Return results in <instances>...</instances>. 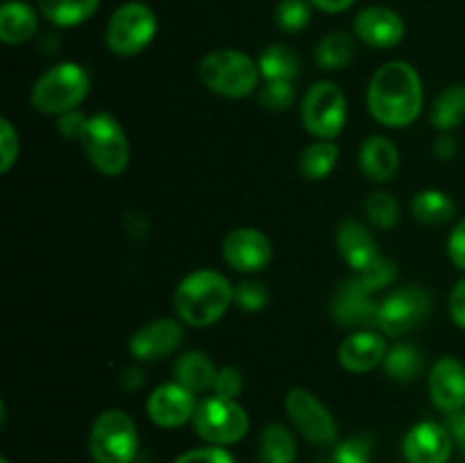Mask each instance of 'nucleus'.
I'll return each instance as SVG.
<instances>
[{
	"label": "nucleus",
	"instance_id": "f257e3e1",
	"mask_svg": "<svg viewBox=\"0 0 465 463\" xmlns=\"http://www.w3.org/2000/svg\"><path fill=\"white\" fill-rule=\"evenodd\" d=\"M366 100L377 123L386 127H409L420 116L425 103L420 75L402 59L386 62L371 77Z\"/></svg>",
	"mask_w": 465,
	"mask_h": 463
},
{
	"label": "nucleus",
	"instance_id": "f03ea898",
	"mask_svg": "<svg viewBox=\"0 0 465 463\" xmlns=\"http://www.w3.org/2000/svg\"><path fill=\"white\" fill-rule=\"evenodd\" d=\"M234 304V286L216 271L189 272L177 284L173 307L177 318L189 327H212Z\"/></svg>",
	"mask_w": 465,
	"mask_h": 463
},
{
	"label": "nucleus",
	"instance_id": "7ed1b4c3",
	"mask_svg": "<svg viewBox=\"0 0 465 463\" xmlns=\"http://www.w3.org/2000/svg\"><path fill=\"white\" fill-rule=\"evenodd\" d=\"M198 77L212 94L223 98H245L259 86V64L243 50L221 48L204 54L198 64Z\"/></svg>",
	"mask_w": 465,
	"mask_h": 463
},
{
	"label": "nucleus",
	"instance_id": "20e7f679",
	"mask_svg": "<svg viewBox=\"0 0 465 463\" xmlns=\"http://www.w3.org/2000/svg\"><path fill=\"white\" fill-rule=\"evenodd\" d=\"M91 91V75L75 62L54 64L32 84L30 103L45 116H62L86 100Z\"/></svg>",
	"mask_w": 465,
	"mask_h": 463
},
{
	"label": "nucleus",
	"instance_id": "39448f33",
	"mask_svg": "<svg viewBox=\"0 0 465 463\" xmlns=\"http://www.w3.org/2000/svg\"><path fill=\"white\" fill-rule=\"evenodd\" d=\"M82 148L86 159L94 163L98 172L107 177H118L125 172L130 163V141L121 123L107 112H98L89 116L84 136H82Z\"/></svg>",
	"mask_w": 465,
	"mask_h": 463
},
{
	"label": "nucleus",
	"instance_id": "423d86ee",
	"mask_svg": "<svg viewBox=\"0 0 465 463\" xmlns=\"http://www.w3.org/2000/svg\"><path fill=\"white\" fill-rule=\"evenodd\" d=\"M139 452V431L134 420L121 409H107L95 418L89 434L94 463H132Z\"/></svg>",
	"mask_w": 465,
	"mask_h": 463
},
{
	"label": "nucleus",
	"instance_id": "0eeeda50",
	"mask_svg": "<svg viewBox=\"0 0 465 463\" xmlns=\"http://www.w3.org/2000/svg\"><path fill=\"white\" fill-rule=\"evenodd\" d=\"M302 127L312 136L334 141L348 121V98L336 82L321 80L304 94L300 104Z\"/></svg>",
	"mask_w": 465,
	"mask_h": 463
},
{
	"label": "nucleus",
	"instance_id": "6e6552de",
	"mask_svg": "<svg viewBox=\"0 0 465 463\" xmlns=\"http://www.w3.org/2000/svg\"><path fill=\"white\" fill-rule=\"evenodd\" d=\"M157 34V16L145 3H123L112 14L104 30V44L118 57H134L153 44Z\"/></svg>",
	"mask_w": 465,
	"mask_h": 463
},
{
	"label": "nucleus",
	"instance_id": "1a4fd4ad",
	"mask_svg": "<svg viewBox=\"0 0 465 463\" xmlns=\"http://www.w3.org/2000/svg\"><path fill=\"white\" fill-rule=\"evenodd\" d=\"M193 427L200 438L209 445H221L227 448L232 443H239L250 429L248 411L241 407L236 399L212 398L200 399L193 413Z\"/></svg>",
	"mask_w": 465,
	"mask_h": 463
},
{
	"label": "nucleus",
	"instance_id": "9d476101",
	"mask_svg": "<svg viewBox=\"0 0 465 463\" xmlns=\"http://www.w3.org/2000/svg\"><path fill=\"white\" fill-rule=\"evenodd\" d=\"M286 416L295 429L316 448H336L339 425L330 409L307 389H291L284 398Z\"/></svg>",
	"mask_w": 465,
	"mask_h": 463
},
{
	"label": "nucleus",
	"instance_id": "9b49d317",
	"mask_svg": "<svg viewBox=\"0 0 465 463\" xmlns=\"http://www.w3.org/2000/svg\"><path fill=\"white\" fill-rule=\"evenodd\" d=\"M431 298L422 286H402L377 307V330L384 336H404L430 316Z\"/></svg>",
	"mask_w": 465,
	"mask_h": 463
},
{
	"label": "nucleus",
	"instance_id": "f8f14e48",
	"mask_svg": "<svg viewBox=\"0 0 465 463\" xmlns=\"http://www.w3.org/2000/svg\"><path fill=\"white\" fill-rule=\"evenodd\" d=\"M223 259L243 275H254L272 261V243L257 227H236L223 239Z\"/></svg>",
	"mask_w": 465,
	"mask_h": 463
},
{
	"label": "nucleus",
	"instance_id": "ddd939ff",
	"mask_svg": "<svg viewBox=\"0 0 465 463\" xmlns=\"http://www.w3.org/2000/svg\"><path fill=\"white\" fill-rule=\"evenodd\" d=\"M377 307L380 302H375V293L363 289L361 281L350 275L331 300V318L341 327L371 330V327H377Z\"/></svg>",
	"mask_w": 465,
	"mask_h": 463
},
{
	"label": "nucleus",
	"instance_id": "4468645a",
	"mask_svg": "<svg viewBox=\"0 0 465 463\" xmlns=\"http://www.w3.org/2000/svg\"><path fill=\"white\" fill-rule=\"evenodd\" d=\"M184 327L180 318H157L139 327L130 339V354L139 361H159L180 350Z\"/></svg>",
	"mask_w": 465,
	"mask_h": 463
},
{
	"label": "nucleus",
	"instance_id": "2eb2a0df",
	"mask_svg": "<svg viewBox=\"0 0 465 463\" xmlns=\"http://www.w3.org/2000/svg\"><path fill=\"white\" fill-rule=\"evenodd\" d=\"M195 407H198L195 395L182 384H177V381L157 386L150 393L148 402H145L148 418L157 427H163V429H175V427L193 420Z\"/></svg>",
	"mask_w": 465,
	"mask_h": 463
},
{
	"label": "nucleus",
	"instance_id": "dca6fc26",
	"mask_svg": "<svg viewBox=\"0 0 465 463\" xmlns=\"http://www.w3.org/2000/svg\"><path fill=\"white\" fill-rule=\"evenodd\" d=\"M454 438L440 422L422 420L407 431L402 454L409 463H448Z\"/></svg>",
	"mask_w": 465,
	"mask_h": 463
},
{
	"label": "nucleus",
	"instance_id": "f3484780",
	"mask_svg": "<svg viewBox=\"0 0 465 463\" xmlns=\"http://www.w3.org/2000/svg\"><path fill=\"white\" fill-rule=\"evenodd\" d=\"M354 34L371 48L389 50L402 44L404 21L395 9L386 5H371L354 18Z\"/></svg>",
	"mask_w": 465,
	"mask_h": 463
},
{
	"label": "nucleus",
	"instance_id": "a211bd4d",
	"mask_svg": "<svg viewBox=\"0 0 465 463\" xmlns=\"http://www.w3.org/2000/svg\"><path fill=\"white\" fill-rule=\"evenodd\" d=\"M430 398L445 416L465 411V366L459 359L443 357L430 372Z\"/></svg>",
	"mask_w": 465,
	"mask_h": 463
},
{
	"label": "nucleus",
	"instance_id": "6ab92c4d",
	"mask_svg": "<svg viewBox=\"0 0 465 463\" xmlns=\"http://www.w3.org/2000/svg\"><path fill=\"white\" fill-rule=\"evenodd\" d=\"M389 352L384 334L375 330H357L341 343L339 363L348 372H371L381 366Z\"/></svg>",
	"mask_w": 465,
	"mask_h": 463
},
{
	"label": "nucleus",
	"instance_id": "aec40b11",
	"mask_svg": "<svg viewBox=\"0 0 465 463\" xmlns=\"http://www.w3.org/2000/svg\"><path fill=\"white\" fill-rule=\"evenodd\" d=\"M336 248H339L341 259L352 268V272L363 271L380 257L375 236L359 221L341 222L339 232H336Z\"/></svg>",
	"mask_w": 465,
	"mask_h": 463
},
{
	"label": "nucleus",
	"instance_id": "412c9836",
	"mask_svg": "<svg viewBox=\"0 0 465 463\" xmlns=\"http://www.w3.org/2000/svg\"><path fill=\"white\" fill-rule=\"evenodd\" d=\"M359 168L371 182H377V184L391 182L400 168L398 145L389 136H368L359 150Z\"/></svg>",
	"mask_w": 465,
	"mask_h": 463
},
{
	"label": "nucleus",
	"instance_id": "4be33fe9",
	"mask_svg": "<svg viewBox=\"0 0 465 463\" xmlns=\"http://www.w3.org/2000/svg\"><path fill=\"white\" fill-rule=\"evenodd\" d=\"M173 375H175L177 384L189 389L193 395H200L213 390L218 368L213 366L209 354L200 352V350H186L175 359Z\"/></svg>",
	"mask_w": 465,
	"mask_h": 463
},
{
	"label": "nucleus",
	"instance_id": "5701e85b",
	"mask_svg": "<svg viewBox=\"0 0 465 463\" xmlns=\"http://www.w3.org/2000/svg\"><path fill=\"white\" fill-rule=\"evenodd\" d=\"M39 18L32 5L23 0H5L0 7V39L7 45H18L36 34Z\"/></svg>",
	"mask_w": 465,
	"mask_h": 463
},
{
	"label": "nucleus",
	"instance_id": "b1692460",
	"mask_svg": "<svg viewBox=\"0 0 465 463\" xmlns=\"http://www.w3.org/2000/svg\"><path fill=\"white\" fill-rule=\"evenodd\" d=\"M430 121L440 134H450L465 123V84H450L436 95Z\"/></svg>",
	"mask_w": 465,
	"mask_h": 463
},
{
	"label": "nucleus",
	"instance_id": "393cba45",
	"mask_svg": "<svg viewBox=\"0 0 465 463\" xmlns=\"http://www.w3.org/2000/svg\"><path fill=\"white\" fill-rule=\"evenodd\" d=\"M259 73H262L263 82L266 80H284V82H295V77L300 75V64L298 53H295L291 45L284 44H272L259 53L257 57Z\"/></svg>",
	"mask_w": 465,
	"mask_h": 463
},
{
	"label": "nucleus",
	"instance_id": "a878e982",
	"mask_svg": "<svg viewBox=\"0 0 465 463\" xmlns=\"http://www.w3.org/2000/svg\"><path fill=\"white\" fill-rule=\"evenodd\" d=\"M411 213L425 225H445L457 216V202L445 191L425 189L413 195Z\"/></svg>",
	"mask_w": 465,
	"mask_h": 463
},
{
	"label": "nucleus",
	"instance_id": "bb28decb",
	"mask_svg": "<svg viewBox=\"0 0 465 463\" xmlns=\"http://www.w3.org/2000/svg\"><path fill=\"white\" fill-rule=\"evenodd\" d=\"M298 445L293 434L282 422H271L259 436V461L262 463H295Z\"/></svg>",
	"mask_w": 465,
	"mask_h": 463
},
{
	"label": "nucleus",
	"instance_id": "cd10ccee",
	"mask_svg": "<svg viewBox=\"0 0 465 463\" xmlns=\"http://www.w3.org/2000/svg\"><path fill=\"white\" fill-rule=\"evenodd\" d=\"M100 0H39V12L45 21L59 27H75L98 12Z\"/></svg>",
	"mask_w": 465,
	"mask_h": 463
},
{
	"label": "nucleus",
	"instance_id": "c85d7f7f",
	"mask_svg": "<svg viewBox=\"0 0 465 463\" xmlns=\"http://www.w3.org/2000/svg\"><path fill=\"white\" fill-rule=\"evenodd\" d=\"M336 162H339V145L334 141L318 139L302 150L298 166L302 177L312 182H321L334 171Z\"/></svg>",
	"mask_w": 465,
	"mask_h": 463
},
{
	"label": "nucleus",
	"instance_id": "c756f323",
	"mask_svg": "<svg viewBox=\"0 0 465 463\" xmlns=\"http://www.w3.org/2000/svg\"><path fill=\"white\" fill-rule=\"evenodd\" d=\"M381 366H384L386 375L391 379L400 381V384H409V381H413L422 372L425 359H422V352L416 345L395 343L393 348H389Z\"/></svg>",
	"mask_w": 465,
	"mask_h": 463
},
{
	"label": "nucleus",
	"instance_id": "7c9ffc66",
	"mask_svg": "<svg viewBox=\"0 0 465 463\" xmlns=\"http://www.w3.org/2000/svg\"><path fill=\"white\" fill-rule=\"evenodd\" d=\"M354 53H357V45H354L352 36L345 32H330L318 41L316 64L322 71H341V68L350 66Z\"/></svg>",
	"mask_w": 465,
	"mask_h": 463
},
{
	"label": "nucleus",
	"instance_id": "2f4dec72",
	"mask_svg": "<svg viewBox=\"0 0 465 463\" xmlns=\"http://www.w3.org/2000/svg\"><path fill=\"white\" fill-rule=\"evenodd\" d=\"M363 212L377 230H393L400 222V202L389 191H372L363 202Z\"/></svg>",
	"mask_w": 465,
	"mask_h": 463
},
{
	"label": "nucleus",
	"instance_id": "473e14b6",
	"mask_svg": "<svg viewBox=\"0 0 465 463\" xmlns=\"http://www.w3.org/2000/svg\"><path fill=\"white\" fill-rule=\"evenodd\" d=\"M309 0H280L275 7V25L286 34H298L312 23Z\"/></svg>",
	"mask_w": 465,
	"mask_h": 463
},
{
	"label": "nucleus",
	"instance_id": "72a5a7b5",
	"mask_svg": "<svg viewBox=\"0 0 465 463\" xmlns=\"http://www.w3.org/2000/svg\"><path fill=\"white\" fill-rule=\"evenodd\" d=\"M257 103L266 112H286L295 103L293 82L284 80H266L257 91Z\"/></svg>",
	"mask_w": 465,
	"mask_h": 463
},
{
	"label": "nucleus",
	"instance_id": "f704fd0d",
	"mask_svg": "<svg viewBox=\"0 0 465 463\" xmlns=\"http://www.w3.org/2000/svg\"><path fill=\"white\" fill-rule=\"evenodd\" d=\"M354 277L361 281L366 291H371V293H380V291H384L386 286L393 284L395 277H398V266H395L393 259L380 254L371 266L354 272Z\"/></svg>",
	"mask_w": 465,
	"mask_h": 463
},
{
	"label": "nucleus",
	"instance_id": "c9c22d12",
	"mask_svg": "<svg viewBox=\"0 0 465 463\" xmlns=\"http://www.w3.org/2000/svg\"><path fill=\"white\" fill-rule=\"evenodd\" d=\"M375 440L371 434H357L336 443L331 463H371Z\"/></svg>",
	"mask_w": 465,
	"mask_h": 463
},
{
	"label": "nucleus",
	"instance_id": "e433bc0d",
	"mask_svg": "<svg viewBox=\"0 0 465 463\" xmlns=\"http://www.w3.org/2000/svg\"><path fill=\"white\" fill-rule=\"evenodd\" d=\"M268 293L266 284L259 280H243L234 286V304L241 309V311H262L268 304Z\"/></svg>",
	"mask_w": 465,
	"mask_h": 463
},
{
	"label": "nucleus",
	"instance_id": "4c0bfd02",
	"mask_svg": "<svg viewBox=\"0 0 465 463\" xmlns=\"http://www.w3.org/2000/svg\"><path fill=\"white\" fill-rule=\"evenodd\" d=\"M21 143H18V132L14 130L12 121L0 118V172H9L14 163L18 162Z\"/></svg>",
	"mask_w": 465,
	"mask_h": 463
},
{
	"label": "nucleus",
	"instance_id": "58836bf2",
	"mask_svg": "<svg viewBox=\"0 0 465 463\" xmlns=\"http://www.w3.org/2000/svg\"><path fill=\"white\" fill-rule=\"evenodd\" d=\"M243 390V377L241 370L234 366H223L218 368L216 384H213V395L223 399H236Z\"/></svg>",
	"mask_w": 465,
	"mask_h": 463
},
{
	"label": "nucleus",
	"instance_id": "ea45409f",
	"mask_svg": "<svg viewBox=\"0 0 465 463\" xmlns=\"http://www.w3.org/2000/svg\"><path fill=\"white\" fill-rule=\"evenodd\" d=\"M173 463H236L234 457L221 445H204L180 454Z\"/></svg>",
	"mask_w": 465,
	"mask_h": 463
},
{
	"label": "nucleus",
	"instance_id": "a19ab883",
	"mask_svg": "<svg viewBox=\"0 0 465 463\" xmlns=\"http://www.w3.org/2000/svg\"><path fill=\"white\" fill-rule=\"evenodd\" d=\"M86 123H89V116L82 113L80 109H73V112H66L62 113V116H57V130L64 139L82 141V136H84V130H86Z\"/></svg>",
	"mask_w": 465,
	"mask_h": 463
},
{
	"label": "nucleus",
	"instance_id": "79ce46f5",
	"mask_svg": "<svg viewBox=\"0 0 465 463\" xmlns=\"http://www.w3.org/2000/svg\"><path fill=\"white\" fill-rule=\"evenodd\" d=\"M448 257L459 271L465 272V218L454 225L448 236Z\"/></svg>",
	"mask_w": 465,
	"mask_h": 463
},
{
	"label": "nucleus",
	"instance_id": "37998d69",
	"mask_svg": "<svg viewBox=\"0 0 465 463\" xmlns=\"http://www.w3.org/2000/svg\"><path fill=\"white\" fill-rule=\"evenodd\" d=\"M450 318L459 330L465 331V277L454 284L452 293H450Z\"/></svg>",
	"mask_w": 465,
	"mask_h": 463
},
{
	"label": "nucleus",
	"instance_id": "c03bdc74",
	"mask_svg": "<svg viewBox=\"0 0 465 463\" xmlns=\"http://www.w3.org/2000/svg\"><path fill=\"white\" fill-rule=\"evenodd\" d=\"M445 427H448L450 434H452V438H454V443L459 445V449H461L463 457H465V411L450 413L448 420H445Z\"/></svg>",
	"mask_w": 465,
	"mask_h": 463
},
{
	"label": "nucleus",
	"instance_id": "a18cd8bd",
	"mask_svg": "<svg viewBox=\"0 0 465 463\" xmlns=\"http://www.w3.org/2000/svg\"><path fill=\"white\" fill-rule=\"evenodd\" d=\"M459 153V145H457V139H454L452 134H440L439 139H436L434 143V154L439 159H443V162H450V159H454V154Z\"/></svg>",
	"mask_w": 465,
	"mask_h": 463
},
{
	"label": "nucleus",
	"instance_id": "49530a36",
	"mask_svg": "<svg viewBox=\"0 0 465 463\" xmlns=\"http://www.w3.org/2000/svg\"><path fill=\"white\" fill-rule=\"evenodd\" d=\"M309 3L325 14H341V12H345V9L352 7L357 0H309Z\"/></svg>",
	"mask_w": 465,
	"mask_h": 463
},
{
	"label": "nucleus",
	"instance_id": "de8ad7c7",
	"mask_svg": "<svg viewBox=\"0 0 465 463\" xmlns=\"http://www.w3.org/2000/svg\"><path fill=\"white\" fill-rule=\"evenodd\" d=\"M141 384H143V372H141L139 368H127V370L123 372V386H125L127 390H136Z\"/></svg>",
	"mask_w": 465,
	"mask_h": 463
},
{
	"label": "nucleus",
	"instance_id": "09e8293b",
	"mask_svg": "<svg viewBox=\"0 0 465 463\" xmlns=\"http://www.w3.org/2000/svg\"><path fill=\"white\" fill-rule=\"evenodd\" d=\"M0 463H9L7 457H0Z\"/></svg>",
	"mask_w": 465,
	"mask_h": 463
}]
</instances>
